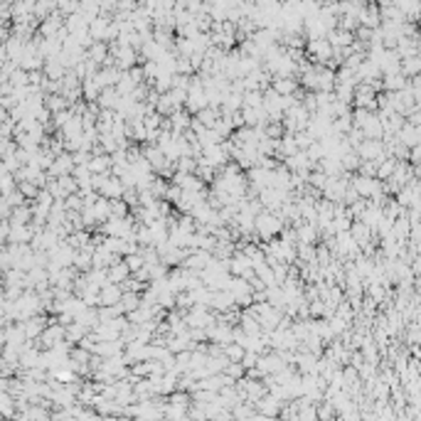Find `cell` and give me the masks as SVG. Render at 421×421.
<instances>
[{
  "mask_svg": "<svg viewBox=\"0 0 421 421\" xmlns=\"http://www.w3.org/2000/svg\"><path fill=\"white\" fill-rule=\"evenodd\" d=\"M74 170V158L72 155H59L57 163L52 165V173L54 175H64V173H72Z\"/></svg>",
  "mask_w": 421,
  "mask_h": 421,
  "instance_id": "cell-4",
  "label": "cell"
},
{
  "mask_svg": "<svg viewBox=\"0 0 421 421\" xmlns=\"http://www.w3.org/2000/svg\"><path fill=\"white\" fill-rule=\"evenodd\" d=\"M126 214H128V205L121 202L118 197L111 200V217H126Z\"/></svg>",
  "mask_w": 421,
  "mask_h": 421,
  "instance_id": "cell-5",
  "label": "cell"
},
{
  "mask_svg": "<svg viewBox=\"0 0 421 421\" xmlns=\"http://www.w3.org/2000/svg\"><path fill=\"white\" fill-rule=\"evenodd\" d=\"M121 296H123V288L118 283H106V286L99 288V303L101 306H114V303L121 301Z\"/></svg>",
  "mask_w": 421,
  "mask_h": 421,
  "instance_id": "cell-1",
  "label": "cell"
},
{
  "mask_svg": "<svg viewBox=\"0 0 421 421\" xmlns=\"http://www.w3.org/2000/svg\"><path fill=\"white\" fill-rule=\"evenodd\" d=\"M131 276L128 266H126V261H114V264H109L106 266V278H109V283H123L126 278Z\"/></svg>",
  "mask_w": 421,
  "mask_h": 421,
  "instance_id": "cell-2",
  "label": "cell"
},
{
  "mask_svg": "<svg viewBox=\"0 0 421 421\" xmlns=\"http://www.w3.org/2000/svg\"><path fill=\"white\" fill-rule=\"evenodd\" d=\"M138 306H141L138 291H126L123 296H121V301H118V308H121L123 313H131V310H136Z\"/></svg>",
  "mask_w": 421,
  "mask_h": 421,
  "instance_id": "cell-3",
  "label": "cell"
},
{
  "mask_svg": "<svg viewBox=\"0 0 421 421\" xmlns=\"http://www.w3.org/2000/svg\"><path fill=\"white\" fill-rule=\"evenodd\" d=\"M116 101H118V94H116V91H111V89H109L106 94H101V104H104L106 109H114Z\"/></svg>",
  "mask_w": 421,
  "mask_h": 421,
  "instance_id": "cell-6",
  "label": "cell"
}]
</instances>
